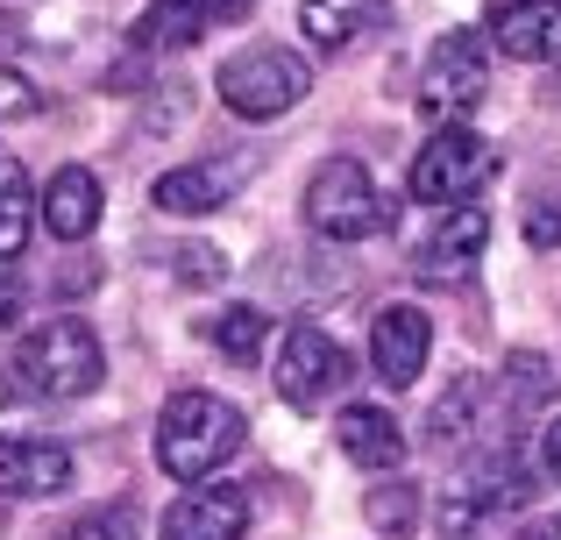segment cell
Returning a JSON list of instances; mask_svg holds the SVG:
<instances>
[{
    "instance_id": "cell-1",
    "label": "cell",
    "mask_w": 561,
    "mask_h": 540,
    "mask_svg": "<svg viewBox=\"0 0 561 540\" xmlns=\"http://www.w3.org/2000/svg\"><path fill=\"white\" fill-rule=\"evenodd\" d=\"M249 441V420L234 399L214 391H179L157 413V470L179 476V484H206L220 476V462H234V448Z\"/></svg>"
},
{
    "instance_id": "cell-2",
    "label": "cell",
    "mask_w": 561,
    "mask_h": 540,
    "mask_svg": "<svg viewBox=\"0 0 561 540\" xmlns=\"http://www.w3.org/2000/svg\"><path fill=\"white\" fill-rule=\"evenodd\" d=\"M8 377H14V399L65 405V399H85L107 377V356H100V334L85 320H43V328L22 334Z\"/></svg>"
},
{
    "instance_id": "cell-3",
    "label": "cell",
    "mask_w": 561,
    "mask_h": 540,
    "mask_svg": "<svg viewBox=\"0 0 561 540\" xmlns=\"http://www.w3.org/2000/svg\"><path fill=\"white\" fill-rule=\"evenodd\" d=\"M214 93H220V107L242 114V122H277V114H291L306 93H313V71H306L299 50L249 43V50H234L228 65H220Z\"/></svg>"
},
{
    "instance_id": "cell-4",
    "label": "cell",
    "mask_w": 561,
    "mask_h": 540,
    "mask_svg": "<svg viewBox=\"0 0 561 540\" xmlns=\"http://www.w3.org/2000/svg\"><path fill=\"white\" fill-rule=\"evenodd\" d=\"M306 228L328 235V242H370L391 228V199L370 185V171L356 157H328L306 179Z\"/></svg>"
},
{
    "instance_id": "cell-5",
    "label": "cell",
    "mask_w": 561,
    "mask_h": 540,
    "mask_svg": "<svg viewBox=\"0 0 561 540\" xmlns=\"http://www.w3.org/2000/svg\"><path fill=\"white\" fill-rule=\"evenodd\" d=\"M491 179H497V142H483L477 128H462V122H440L434 136L420 142V157H412V199H426V207H440V214L477 199Z\"/></svg>"
},
{
    "instance_id": "cell-6",
    "label": "cell",
    "mask_w": 561,
    "mask_h": 540,
    "mask_svg": "<svg viewBox=\"0 0 561 540\" xmlns=\"http://www.w3.org/2000/svg\"><path fill=\"white\" fill-rule=\"evenodd\" d=\"M483 93H491V43H483V28H448L420 65V107L434 122H462Z\"/></svg>"
},
{
    "instance_id": "cell-7",
    "label": "cell",
    "mask_w": 561,
    "mask_h": 540,
    "mask_svg": "<svg viewBox=\"0 0 561 540\" xmlns=\"http://www.w3.org/2000/svg\"><path fill=\"white\" fill-rule=\"evenodd\" d=\"M342 384H348V348L334 342L328 328L299 320V328L285 334V348H277V399H285L291 413H320Z\"/></svg>"
},
{
    "instance_id": "cell-8",
    "label": "cell",
    "mask_w": 561,
    "mask_h": 540,
    "mask_svg": "<svg viewBox=\"0 0 561 540\" xmlns=\"http://www.w3.org/2000/svg\"><path fill=\"white\" fill-rule=\"evenodd\" d=\"M426 348H434V320H426L420 306H383V313L370 320V370H377L383 391L420 384Z\"/></svg>"
},
{
    "instance_id": "cell-9",
    "label": "cell",
    "mask_w": 561,
    "mask_h": 540,
    "mask_svg": "<svg viewBox=\"0 0 561 540\" xmlns=\"http://www.w3.org/2000/svg\"><path fill=\"white\" fill-rule=\"evenodd\" d=\"M483 242H491V214H483V207H448L440 228L420 242L412 271H420L426 285H455V277H469V264L483 256Z\"/></svg>"
},
{
    "instance_id": "cell-10",
    "label": "cell",
    "mask_w": 561,
    "mask_h": 540,
    "mask_svg": "<svg viewBox=\"0 0 561 540\" xmlns=\"http://www.w3.org/2000/svg\"><path fill=\"white\" fill-rule=\"evenodd\" d=\"M491 43L519 65H554L561 71V0H497Z\"/></svg>"
},
{
    "instance_id": "cell-11",
    "label": "cell",
    "mask_w": 561,
    "mask_h": 540,
    "mask_svg": "<svg viewBox=\"0 0 561 540\" xmlns=\"http://www.w3.org/2000/svg\"><path fill=\"white\" fill-rule=\"evenodd\" d=\"M71 484V448L36 441V434H8L0 441V498H57Z\"/></svg>"
},
{
    "instance_id": "cell-12",
    "label": "cell",
    "mask_w": 561,
    "mask_h": 540,
    "mask_svg": "<svg viewBox=\"0 0 561 540\" xmlns=\"http://www.w3.org/2000/svg\"><path fill=\"white\" fill-rule=\"evenodd\" d=\"M249 533V498L234 484H192L164 519V540H242Z\"/></svg>"
},
{
    "instance_id": "cell-13",
    "label": "cell",
    "mask_w": 561,
    "mask_h": 540,
    "mask_svg": "<svg viewBox=\"0 0 561 540\" xmlns=\"http://www.w3.org/2000/svg\"><path fill=\"white\" fill-rule=\"evenodd\" d=\"M36 221L50 228L57 242H85L100 228V179L85 164L50 171V185H43V199H36Z\"/></svg>"
},
{
    "instance_id": "cell-14",
    "label": "cell",
    "mask_w": 561,
    "mask_h": 540,
    "mask_svg": "<svg viewBox=\"0 0 561 540\" xmlns=\"http://www.w3.org/2000/svg\"><path fill=\"white\" fill-rule=\"evenodd\" d=\"M242 179H249V164H179V171H164V179L150 185V199L164 214H214V207H228L234 193H242Z\"/></svg>"
},
{
    "instance_id": "cell-15",
    "label": "cell",
    "mask_w": 561,
    "mask_h": 540,
    "mask_svg": "<svg viewBox=\"0 0 561 540\" xmlns=\"http://www.w3.org/2000/svg\"><path fill=\"white\" fill-rule=\"evenodd\" d=\"M334 441H342V456L356 462V470H398V462H405V434H398V420L383 413V405H342Z\"/></svg>"
},
{
    "instance_id": "cell-16",
    "label": "cell",
    "mask_w": 561,
    "mask_h": 540,
    "mask_svg": "<svg viewBox=\"0 0 561 540\" xmlns=\"http://www.w3.org/2000/svg\"><path fill=\"white\" fill-rule=\"evenodd\" d=\"M391 14V0H299V28L320 43V50H348Z\"/></svg>"
},
{
    "instance_id": "cell-17",
    "label": "cell",
    "mask_w": 561,
    "mask_h": 540,
    "mask_svg": "<svg viewBox=\"0 0 561 540\" xmlns=\"http://www.w3.org/2000/svg\"><path fill=\"white\" fill-rule=\"evenodd\" d=\"M28 228H36V185L14 157H0V271L28 250Z\"/></svg>"
},
{
    "instance_id": "cell-18",
    "label": "cell",
    "mask_w": 561,
    "mask_h": 540,
    "mask_svg": "<svg viewBox=\"0 0 561 540\" xmlns=\"http://www.w3.org/2000/svg\"><path fill=\"white\" fill-rule=\"evenodd\" d=\"M128 36H136L142 50H185V43L206 36V8H199V0H150Z\"/></svg>"
},
{
    "instance_id": "cell-19",
    "label": "cell",
    "mask_w": 561,
    "mask_h": 540,
    "mask_svg": "<svg viewBox=\"0 0 561 540\" xmlns=\"http://www.w3.org/2000/svg\"><path fill=\"white\" fill-rule=\"evenodd\" d=\"M477 405H483V377H455V384L434 399V413H426V434H434V448L469 441V427H477Z\"/></svg>"
},
{
    "instance_id": "cell-20",
    "label": "cell",
    "mask_w": 561,
    "mask_h": 540,
    "mask_svg": "<svg viewBox=\"0 0 561 540\" xmlns=\"http://www.w3.org/2000/svg\"><path fill=\"white\" fill-rule=\"evenodd\" d=\"M363 519H370L383 540H412L420 533V484H405V476L377 484L370 498H363Z\"/></svg>"
},
{
    "instance_id": "cell-21",
    "label": "cell",
    "mask_w": 561,
    "mask_h": 540,
    "mask_svg": "<svg viewBox=\"0 0 561 540\" xmlns=\"http://www.w3.org/2000/svg\"><path fill=\"white\" fill-rule=\"evenodd\" d=\"M206 334H214V348H220L228 363H256L263 342H271V320H263L256 306H220V320H214Z\"/></svg>"
},
{
    "instance_id": "cell-22",
    "label": "cell",
    "mask_w": 561,
    "mask_h": 540,
    "mask_svg": "<svg viewBox=\"0 0 561 540\" xmlns=\"http://www.w3.org/2000/svg\"><path fill=\"white\" fill-rule=\"evenodd\" d=\"M65 540H142V519H136V505H107V513L71 519Z\"/></svg>"
},
{
    "instance_id": "cell-23",
    "label": "cell",
    "mask_w": 561,
    "mask_h": 540,
    "mask_svg": "<svg viewBox=\"0 0 561 540\" xmlns=\"http://www.w3.org/2000/svg\"><path fill=\"white\" fill-rule=\"evenodd\" d=\"M36 107H43V100H36V85H28L22 71H8V65H0V122H28Z\"/></svg>"
},
{
    "instance_id": "cell-24",
    "label": "cell",
    "mask_w": 561,
    "mask_h": 540,
    "mask_svg": "<svg viewBox=\"0 0 561 540\" xmlns=\"http://www.w3.org/2000/svg\"><path fill=\"white\" fill-rule=\"evenodd\" d=\"M526 242L534 250H561V199H534L526 207Z\"/></svg>"
},
{
    "instance_id": "cell-25",
    "label": "cell",
    "mask_w": 561,
    "mask_h": 540,
    "mask_svg": "<svg viewBox=\"0 0 561 540\" xmlns=\"http://www.w3.org/2000/svg\"><path fill=\"white\" fill-rule=\"evenodd\" d=\"M179 277H185V285H214V277H228V264H220V250L185 242V250H179Z\"/></svg>"
},
{
    "instance_id": "cell-26",
    "label": "cell",
    "mask_w": 561,
    "mask_h": 540,
    "mask_svg": "<svg viewBox=\"0 0 561 540\" xmlns=\"http://www.w3.org/2000/svg\"><path fill=\"white\" fill-rule=\"evenodd\" d=\"M540 476H554V484H561V420L540 427Z\"/></svg>"
},
{
    "instance_id": "cell-27",
    "label": "cell",
    "mask_w": 561,
    "mask_h": 540,
    "mask_svg": "<svg viewBox=\"0 0 561 540\" xmlns=\"http://www.w3.org/2000/svg\"><path fill=\"white\" fill-rule=\"evenodd\" d=\"M14 320H22V285H14V277L0 271V334H8Z\"/></svg>"
},
{
    "instance_id": "cell-28",
    "label": "cell",
    "mask_w": 561,
    "mask_h": 540,
    "mask_svg": "<svg viewBox=\"0 0 561 540\" xmlns=\"http://www.w3.org/2000/svg\"><path fill=\"white\" fill-rule=\"evenodd\" d=\"M199 8H206V22H242L256 0H199Z\"/></svg>"
},
{
    "instance_id": "cell-29",
    "label": "cell",
    "mask_w": 561,
    "mask_h": 540,
    "mask_svg": "<svg viewBox=\"0 0 561 540\" xmlns=\"http://www.w3.org/2000/svg\"><path fill=\"white\" fill-rule=\"evenodd\" d=\"M526 540H561V513H548V519H534V527H526Z\"/></svg>"
},
{
    "instance_id": "cell-30",
    "label": "cell",
    "mask_w": 561,
    "mask_h": 540,
    "mask_svg": "<svg viewBox=\"0 0 561 540\" xmlns=\"http://www.w3.org/2000/svg\"><path fill=\"white\" fill-rule=\"evenodd\" d=\"M22 43V14H0V50H14Z\"/></svg>"
},
{
    "instance_id": "cell-31",
    "label": "cell",
    "mask_w": 561,
    "mask_h": 540,
    "mask_svg": "<svg viewBox=\"0 0 561 540\" xmlns=\"http://www.w3.org/2000/svg\"><path fill=\"white\" fill-rule=\"evenodd\" d=\"M554 100H561V79H554Z\"/></svg>"
},
{
    "instance_id": "cell-32",
    "label": "cell",
    "mask_w": 561,
    "mask_h": 540,
    "mask_svg": "<svg viewBox=\"0 0 561 540\" xmlns=\"http://www.w3.org/2000/svg\"><path fill=\"white\" fill-rule=\"evenodd\" d=\"M0 405H8V391H0Z\"/></svg>"
}]
</instances>
